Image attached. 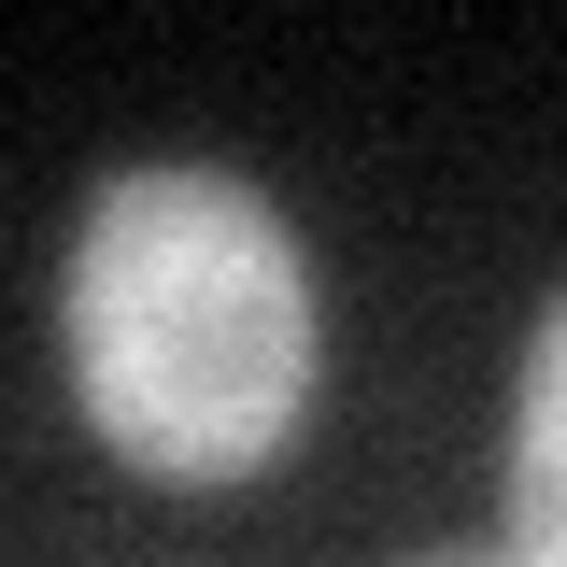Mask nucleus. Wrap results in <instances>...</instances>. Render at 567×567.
I'll list each match as a JSON object with an SVG mask.
<instances>
[{
  "instance_id": "obj_3",
  "label": "nucleus",
  "mask_w": 567,
  "mask_h": 567,
  "mask_svg": "<svg viewBox=\"0 0 567 567\" xmlns=\"http://www.w3.org/2000/svg\"><path fill=\"white\" fill-rule=\"evenodd\" d=\"M425 567H454V554H425Z\"/></svg>"
},
{
  "instance_id": "obj_2",
  "label": "nucleus",
  "mask_w": 567,
  "mask_h": 567,
  "mask_svg": "<svg viewBox=\"0 0 567 567\" xmlns=\"http://www.w3.org/2000/svg\"><path fill=\"white\" fill-rule=\"evenodd\" d=\"M511 567H567V298L511 383Z\"/></svg>"
},
{
  "instance_id": "obj_1",
  "label": "nucleus",
  "mask_w": 567,
  "mask_h": 567,
  "mask_svg": "<svg viewBox=\"0 0 567 567\" xmlns=\"http://www.w3.org/2000/svg\"><path fill=\"white\" fill-rule=\"evenodd\" d=\"M85 425L142 483H256L312 412V270L298 227L227 171L100 185L58 284Z\"/></svg>"
}]
</instances>
